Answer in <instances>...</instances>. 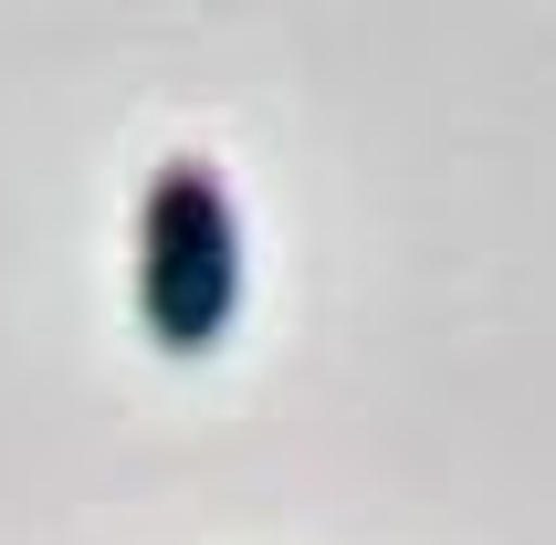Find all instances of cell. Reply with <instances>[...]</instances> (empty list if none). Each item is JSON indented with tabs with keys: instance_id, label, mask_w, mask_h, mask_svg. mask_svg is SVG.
<instances>
[{
	"instance_id": "cell-1",
	"label": "cell",
	"mask_w": 556,
	"mask_h": 545,
	"mask_svg": "<svg viewBox=\"0 0 556 545\" xmlns=\"http://www.w3.org/2000/svg\"><path fill=\"white\" fill-rule=\"evenodd\" d=\"M137 315L168 357L220 346V326L242 315V220L211 157H168L137 200Z\"/></svg>"
}]
</instances>
